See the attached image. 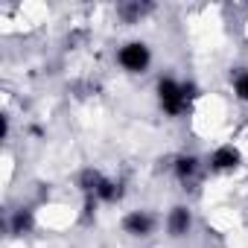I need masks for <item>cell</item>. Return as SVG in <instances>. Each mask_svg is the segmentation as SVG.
<instances>
[{"instance_id": "3957f363", "label": "cell", "mask_w": 248, "mask_h": 248, "mask_svg": "<svg viewBox=\"0 0 248 248\" xmlns=\"http://www.w3.org/2000/svg\"><path fill=\"white\" fill-rule=\"evenodd\" d=\"M155 228V219L146 210H132L126 219H123V231L132 233V236H149Z\"/></svg>"}, {"instance_id": "52a82bcc", "label": "cell", "mask_w": 248, "mask_h": 248, "mask_svg": "<svg viewBox=\"0 0 248 248\" xmlns=\"http://www.w3.org/2000/svg\"><path fill=\"white\" fill-rule=\"evenodd\" d=\"M32 228V213L30 210H18L12 216V233H27Z\"/></svg>"}, {"instance_id": "ba28073f", "label": "cell", "mask_w": 248, "mask_h": 248, "mask_svg": "<svg viewBox=\"0 0 248 248\" xmlns=\"http://www.w3.org/2000/svg\"><path fill=\"white\" fill-rule=\"evenodd\" d=\"M233 91H236V96H239L242 102H248V70L236 73V79H233Z\"/></svg>"}, {"instance_id": "277c9868", "label": "cell", "mask_w": 248, "mask_h": 248, "mask_svg": "<svg viewBox=\"0 0 248 248\" xmlns=\"http://www.w3.org/2000/svg\"><path fill=\"white\" fill-rule=\"evenodd\" d=\"M236 167H239V152L233 146H219L210 155V170H216V172H228V170H236Z\"/></svg>"}, {"instance_id": "9c48e42d", "label": "cell", "mask_w": 248, "mask_h": 248, "mask_svg": "<svg viewBox=\"0 0 248 248\" xmlns=\"http://www.w3.org/2000/svg\"><path fill=\"white\" fill-rule=\"evenodd\" d=\"M120 12H123V15H126L129 21H135V18H140V15L146 12V6H123Z\"/></svg>"}, {"instance_id": "7a4b0ae2", "label": "cell", "mask_w": 248, "mask_h": 248, "mask_svg": "<svg viewBox=\"0 0 248 248\" xmlns=\"http://www.w3.org/2000/svg\"><path fill=\"white\" fill-rule=\"evenodd\" d=\"M149 47L146 44H140V41H132V44H126L120 53H117V62L126 67L129 73H143L146 67H149Z\"/></svg>"}, {"instance_id": "5b68a950", "label": "cell", "mask_w": 248, "mask_h": 248, "mask_svg": "<svg viewBox=\"0 0 248 248\" xmlns=\"http://www.w3.org/2000/svg\"><path fill=\"white\" fill-rule=\"evenodd\" d=\"M190 210L187 207H172L170 210V219H167V228H170V233L172 236H184L187 231H190Z\"/></svg>"}, {"instance_id": "8992f818", "label": "cell", "mask_w": 248, "mask_h": 248, "mask_svg": "<svg viewBox=\"0 0 248 248\" xmlns=\"http://www.w3.org/2000/svg\"><path fill=\"white\" fill-rule=\"evenodd\" d=\"M196 170H199V161H196L193 155H181V158L175 161V172H178V178H181V181L193 178V175H196Z\"/></svg>"}, {"instance_id": "6da1fadb", "label": "cell", "mask_w": 248, "mask_h": 248, "mask_svg": "<svg viewBox=\"0 0 248 248\" xmlns=\"http://www.w3.org/2000/svg\"><path fill=\"white\" fill-rule=\"evenodd\" d=\"M190 96H193V85H178L175 79H161L158 82V102L172 117H178L187 108V99Z\"/></svg>"}]
</instances>
